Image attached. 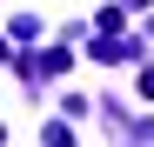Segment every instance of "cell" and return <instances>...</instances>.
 I'll use <instances>...</instances> for the list:
<instances>
[{
	"label": "cell",
	"instance_id": "cell-1",
	"mask_svg": "<svg viewBox=\"0 0 154 147\" xmlns=\"http://www.w3.org/2000/svg\"><path fill=\"white\" fill-rule=\"evenodd\" d=\"M141 94H147V100H154V67H147V74H141Z\"/></svg>",
	"mask_w": 154,
	"mask_h": 147
},
{
	"label": "cell",
	"instance_id": "cell-2",
	"mask_svg": "<svg viewBox=\"0 0 154 147\" xmlns=\"http://www.w3.org/2000/svg\"><path fill=\"white\" fill-rule=\"evenodd\" d=\"M0 60H7V40H0Z\"/></svg>",
	"mask_w": 154,
	"mask_h": 147
},
{
	"label": "cell",
	"instance_id": "cell-3",
	"mask_svg": "<svg viewBox=\"0 0 154 147\" xmlns=\"http://www.w3.org/2000/svg\"><path fill=\"white\" fill-rule=\"evenodd\" d=\"M0 140H7V127H0Z\"/></svg>",
	"mask_w": 154,
	"mask_h": 147
}]
</instances>
